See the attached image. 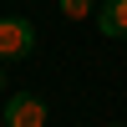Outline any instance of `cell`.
I'll list each match as a JSON object with an SVG mask.
<instances>
[{"instance_id":"1","label":"cell","mask_w":127,"mask_h":127,"mask_svg":"<svg viewBox=\"0 0 127 127\" xmlns=\"http://www.w3.org/2000/svg\"><path fill=\"white\" fill-rule=\"evenodd\" d=\"M31 46H36V26H31L26 15H5L0 20V61L31 56Z\"/></svg>"},{"instance_id":"6","label":"cell","mask_w":127,"mask_h":127,"mask_svg":"<svg viewBox=\"0 0 127 127\" xmlns=\"http://www.w3.org/2000/svg\"><path fill=\"white\" fill-rule=\"evenodd\" d=\"M112 127H127V122H112Z\"/></svg>"},{"instance_id":"3","label":"cell","mask_w":127,"mask_h":127,"mask_svg":"<svg viewBox=\"0 0 127 127\" xmlns=\"http://www.w3.org/2000/svg\"><path fill=\"white\" fill-rule=\"evenodd\" d=\"M97 31L112 41H127V0H102L97 5Z\"/></svg>"},{"instance_id":"7","label":"cell","mask_w":127,"mask_h":127,"mask_svg":"<svg viewBox=\"0 0 127 127\" xmlns=\"http://www.w3.org/2000/svg\"><path fill=\"white\" fill-rule=\"evenodd\" d=\"M0 122H5V112H0Z\"/></svg>"},{"instance_id":"4","label":"cell","mask_w":127,"mask_h":127,"mask_svg":"<svg viewBox=\"0 0 127 127\" xmlns=\"http://www.w3.org/2000/svg\"><path fill=\"white\" fill-rule=\"evenodd\" d=\"M61 15H71V20H87V15H92V0H61Z\"/></svg>"},{"instance_id":"2","label":"cell","mask_w":127,"mask_h":127,"mask_svg":"<svg viewBox=\"0 0 127 127\" xmlns=\"http://www.w3.org/2000/svg\"><path fill=\"white\" fill-rule=\"evenodd\" d=\"M0 112H5V127H46V102L36 92H15Z\"/></svg>"},{"instance_id":"5","label":"cell","mask_w":127,"mask_h":127,"mask_svg":"<svg viewBox=\"0 0 127 127\" xmlns=\"http://www.w3.org/2000/svg\"><path fill=\"white\" fill-rule=\"evenodd\" d=\"M0 87H5V71H0Z\"/></svg>"},{"instance_id":"8","label":"cell","mask_w":127,"mask_h":127,"mask_svg":"<svg viewBox=\"0 0 127 127\" xmlns=\"http://www.w3.org/2000/svg\"><path fill=\"white\" fill-rule=\"evenodd\" d=\"M0 127H5V122H0Z\"/></svg>"}]
</instances>
